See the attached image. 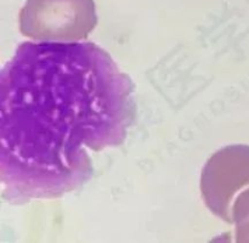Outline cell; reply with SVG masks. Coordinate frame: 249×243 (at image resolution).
Returning <instances> with one entry per match:
<instances>
[{
    "instance_id": "6da1fadb",
    "label": "cell",
    "mask_w": 249,
    "mask_h": 243,
    "mask_svg": "<svg viewBox=\"0 0 249 243\" xmlns=\"http://www.w3.org/2000/svg\"><path fill=\"white\" fill-rule=\"evenodd\" d=\"M134 87L89 41H26L0 78V176L11 203L56 198L92 173L91 152L125 140Z\"/></svg>"
},
{
    "instance_id": "7a4b0ae2",
    "label": "cell",
    "mask_w": 249,
    "mask_h": 243,
    "mask_svg": "<svg viewBox=\"0 0 249 243\" xmlns=\"http://www.w3.org/2000/svg\"><path fill=\"white\" fill-rule=\"evenodd\" d=\"M96 24L94 0H27L19 11V32L36 41H83Z\"/></svg>"
},
{
    "instance_id": "3957f363",
    "label": "cell",
    "mask_w": 249,
    "mask_h": 243,
    "mask_svg": "<svg viewBox=\"0 0 249 243\" xmlns=\"http://www.w3.org/2000/svg\"><path fill=\"white\" fill-rule=\"evenodd\" d=\"M242 146H228L214 153L206 163L201 176V192L213 214L231 223V201L242 184Z\"/></svg>"
}]
</instances>
